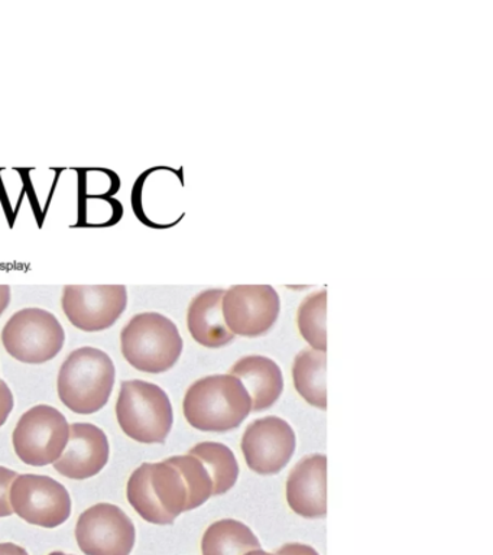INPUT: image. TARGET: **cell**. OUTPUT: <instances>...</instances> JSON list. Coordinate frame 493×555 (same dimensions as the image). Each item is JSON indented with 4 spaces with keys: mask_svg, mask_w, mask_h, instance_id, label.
Listing matches in <instances>:
<instances>
[{
    "mask_svg": "<svg viewBox=\"0 0 493 555\" xmlns=\"http://www.w3.org/2000/svg\"><path fill=\"white\" fill-rule=\"evenodd\" d=\"M278 314V293L270 285H235L223 295V317L232 334L262 336Z\"/></svg>",
    "mask_w": 493,
    "mask_h": 555,
    "instance_id": "cell-11",
    "label": "cell"
},
{
    "mask_svg": "<svg viewBox=\"0 0 493 555\" xmlns=\"http://www.w3.org/2000/svg\"><path fill=\"white\" fill-rule=\"evenodd\" d=\"M261 550L252 529L235 519L210 525L202 541L203 555H245Z\"/></svg>",
    "mask_w": 493,
    "mask_h": 555,
    "instance_id": "cell-18",
    "label": "cell"
},
{
    "mask_svg": "<svg viewBox=\"0 0 493 555\" xmlns=\"http://www.w3.org/2000/svg\"><path fill=\"white\" fill-rule=\"evenodd\" d=\"M116 416L124 433L144 444H164L174 421L168 395L144 380L122 382Z\"/></svg>",
    "mask_w": 493,
    "mask_h": 555,
    "instance_id": "cell-5",
    "label": "cell"
},
{
    "mask_svg": "<svg viewBox=\"0 0 493 555\" xmlns=\"http://www.w3.org/2000/svg\"><path fill=\"white\" fill-rule=\"evenodd\" d=\"M245 555H275V554H270V553H267V551H262V550H254V551H250V553L245 554Z\"/></svg>",
    "mask_w": 493,
    "mask_h": 555,
    "instance_id": "cell-27",
    "label": "cell"
},
{
    "mask_svg": "<svg viewBox=\"0 0 493 555\" xmlns=\"http://www.w3.org/2000/svg\"><path fill=\"white\" fill-rule=\"evenodd\" d=\"M0 555H28V553L23 546L5 542V544H0Z\"/></svg>",
    "mask_w": 493,
    "mask_h": 555,
    "instance_id": "cell-25",
    "label": "cell"
},
{
    "mask_svg": "<svg viewBox=\"0 0 493 555\" xmlns=\"http://www.w3.org/2000/svg\"><path fill=\"white\" fill-rule=\"evenodd\" d=\"M66 340L57 317L41 308H25L15 312L2 332L3 346L20 362H49L62 351Z\"/></svg>",
    "mask_w": 493,
    "mask_h": 555,
    "instance_id": "cell-6",
    "label": "cell"
},
{
    "mask_svg": "<svg viewBox=\"0 0 493 555\" xmlns=\"http://www.w3.org/2000/svg\"><path fill=\"white\" fill-rule=\"evenodd\" d=\"M327 459L313 454L297 463L287 480V501L297 515L322 518L327 514Z\"/></svg>",
    "mask_w": 493,
    "mask_h": 555,
    "instance_id": "cell-14",
    "label": "cell"
},
{
    "mask_svg": "<svg viewBox=\"0 0 493 555\" xmlns=\"http://www.w3.org/2000/svg\"><path fill=\"white\" fill-rule=\"evenodd\" d=\"M18 473L7 467H0V518L14 514L10 501V490Z\"/></svg>",
    "mask_w": 493,
    "mask_h": 555,
    "instance_id": "cell-22",
    "label": "cell"
},
{
    "mask_svg": "<svg viewBox=\"0 0 493 555\" xmlns=\"http://www.w3.org/2000/svg\"><path fill=\"white\" fill-rule=\"evenodd\" d=\"M135 537V525L111 503H98L77 520L76 540L86 555H129Z\"/></svg>",
    "mask_w": 493,
    "mask_h": 555,
    "instance_id": "cell-9",
    "label": "cell"
},
{
    "mask_svg": "<svg viewBox=\"0 0 493 555\" xmlns=\"http://www.w3.org/2000/svg\"><path fill=\"white\" fill-rule=\"evenodd\" d=\"M128 501L138 515L155 525L174 524L187 512V486L179 468L171 463H144L138 467L127 488Z\"/></svg>",
    "mask_w": 493,
    "mask_h": 555,
    "instance_id": "cell-3",
    "label": "cell"
},
{
    "mask_svg": "<svg viewBox=\"0 0 493 555\" xmlns=\"http://www.w3.org/2000/svg\"><path fill=\"white\" fill-rule=\"evenodd\" d=\"M223 295V289L203 291L189 307L190 334L202 346L211 349L226 346L235 338L224 321Z\"/></svg>",
    "mask_w": 493,
    "mask_h": 555,
    "instance_id": "cell-16",
    "label": "cell"
},
{
    "mask_svg": "<svg viewBox=\"0 0 493 555\" xmlns=\"http://www.w3.org/2000/svg\"><path fill=\"white\" fill-rule=\"evenodd\" d=\"M252 411L245 386L232 375L203 377L190 386L184 415L200 431L226 433L239 427Z\"/></svg>",
    "mask_w": 493,
    "mask_h": 555,
    "instance_id": "cell-1",
    "label": "cell"
},
{
    "mask_svg": "<svg viewBox=\"0 0 493 555\" xmlns=\"http://www.w3.org/2000/svg\"><path fill=\"white\" fill-rule=\"evenodd\" d=\"M189 454L205 464L213 481L215 496L229 492L236 485L239 466H237L235 454L228 446L220 442H200L194 446Z\"/></svg>",
    "mask_w": 493,
    "mask_h": 555,
    "instance_id": "cell-19",
    "label": "cell"
},
{
    "mask_svg": "<svg viewBox=\"0 0 493 555\" xmlns=\"http://www.w3.org/2000/svg\"><path fill=\"white\" fill-rule=\"evenodd\" d=\"M291 425L278 416L254 421L242 438V451L250 470L258 475H276L287 466L296 451Z\"/></svg>",
    "mask_w": 493,
    "mask_h": 555,
    "instance_id": "cell-12",
    "label": "cell"
},
{
    "mask_svg": "<svg viewBox=\"0 0 493 555\" xmlns=\"http://www.w3.org/2000/svg\"><path fill=\"white\" fill-rule=\"evenodd\" d=\"M326 351L302 350L294 360V386L310 405L326 410Z\"/></svg>",
    "mask_w": 493,
    "mask_h": 555,
    "instance_id": "cell-17",
    "label": "cell"
},
{
    "mask_svg": "<svg viewBox=\"0 0 493 555\" xmlns=\"http://www.w3.org/2000/svg\"><path fill=\"white\" fill-rule=\"evenodd\" d=\"M12 511L28 524L57 528L72 514V498L67 489L49 476H16L10 490Z\"/></svg>",
    "mask_w": 493,
    "mask_h": 555,
    "instance_id": "cell-8",
    "label": "cell"
},
{
    "mask_svg": "<svg viewBox=\"0 0 493 555\" xmlns=\"http://www.w3.org/2000/svg\"><path fill=\"white\" fill-rule=\"evenodd\" d=\"M115 373L109 354L94 347H81L60 369L59 397L76 414H94L109 401Z\"/></svg>",
    "mask_w": 493,
    "mask_h": 555,
    "instance_id": "cell-2",
    "label": "cell"
},
{
    "mask_svg": "<svg viewBox=\"0 0 493 555\" xmlns=\"http://www.w3.org/2000/svg\"><path fill=\"white\" fill-rule=\"evenodd\" d=\"M70 425L66 416L49 405H37L21 416L14 431L15 453L29 466L57 462L66 450Z\"/></svg>",
    "mask_w": 493,
    "mask_h": 555,
    "instance_id": "cell-7",
    "label": "cell"
},
{
    "mask_svg": "<svg viewBox=\"0 0 493 555\" xmlns=\"http://www.w3.org/2000/svg\"><path fill=\"white\" fill-rule=\"evenodd\" d=\"M327 291L311 294L298 308V328L314 350H327L326 334Z\"/></svg>",
    "mask_w": 493,
    "mask_h": 555,
    "instance_id": "cell-20",
    "label": "cell"
},
{
    "mask_svg": "<svg viewBox=\"0 0 493 555\" xmlns=\"http://www.w3.org/2000/svg\"><path fill=\"white\" fill-rule=\"evenodd\" d=\"M11 301V288L8 285H0V315L7 310Z\"/></svg>",
    "mask_w": 493,
    "mask_h": 555,
    "instance_id": "cell-26",
    "label": "cell"
},
{
    "mask_svg": "<svg viewBox=\"0 0 493 555\" xmlns=\"http://www.w3.org/2000/svg\"><path fill=\"white\" fill-rule=\"evenodd\" d=\"M12 410H14V395H12L10 386L0 380V427L7 423Z\"/></svg>",
    "mask_w": 493,
    "mask_h": 555,
    "instance_id": "cell-23",
    "label": "cell"
},
{
    "mask_svg": "<svg viewBox=\"0 0 493 555\" xmlns=\"http://www.w3.org/2000/svg\"><path fill=\"white\" fill-rule=\"evenodd\" d=\"M231 375L245 386L252 401V411L274 405L284 389L283 372L274 360L263 356H248L233 364Z\"/></svg>",
    "mask_w": 493,
    "mask_h": 555,
    "instance_id": "cell-15",
    "label": "cell"
},
{
    "mask_svg": "<svg viewBox=\"0 0 493 555\" xmlns=\"http://www.w3.org/2000/svg\"><path fill=\"white\" fill-rule=\"evenodd\" d=\"M167 462L179 468L184 483L187 486V511L196 509L209 501L210 496H213V481L200 460L187 454L174 455Z\"/></svg>",
    "mask_w": 493,
    "mask_h": 555,
    "instance_id": "cell-21",
    "label": "cell"
},
{
    "mask_svg": "<svg viewBox=\"0 0 493 555\" xmlns=\"http://www.w3.org/2000/svg\"><path fill=\"white\" fill-rule=\"evenodd\" d=\"M275 555H319L317 551L304 544H287L281 546Z\"/></svg>",
    "mask_w": 493,
    "mask_h": 555,
    "instance_id": "cell-24",
    "label": "cell"
},
{
    "mask_svg": "<svg viewBox=\"0 0 493 555\" xmlns=\"http://www.w3.org/2000/svg\"><path fill=\"white\" fill-rule=\"evenodd\" d=\"M125 359L138 371H170L183 351L179 328L166 315L142 312L133 317L120 333Z\"/></svg>",
    "mask_w": 493,
    "mask_h": 555,
    "instance_id": "cell-4",
    "label": "cell"
},
{
    "mask_svg": "<svg viewBox=\"0 0 493 555\" xmlns=\"http://www.w3.org/2000/svg\"><path fill=\"white\" fill-rule=\"evenodd\" d=\"M50 555H67V554H64V553H53V554H50Z\"/></svg>",
    "mask_w": 493,
    "mask_h": 555,
    "instance_id": "cell-28",
    "label": "cell"
},
{
    "mask_svg": "<svg viewBox=\"0 0 493 555\" xmlns=\"http://www.w3.org/2000/svg\"><path fill=\"white\" fill-rule=\"evenodd\" d=\"M63 310L68 321L83 332H102L112 327L128 306L124 285H66Z\"/></svg>",
    "mask_w": 493,
    "mask_h": 555,
    "instance_id": "cell-10",
    "label": "cell"
},
{
    "mask_svg": "<svg viewBox=\"0 0 493 555\" xmlns=\"http://www.w3.org/2000/svg\"><path fill=\"white\" fill-rule=\"evenodd\" d=\"M109 460L106 434L93 424L70 425L67 449L54 463L60 475L68 479L85 480L96 476Z\"/></svg>",
    "mask_w": 493,
    "mask_h": 555,
    "instance_id": "cell-13",
    "label": "cell"
}]
</instances>
